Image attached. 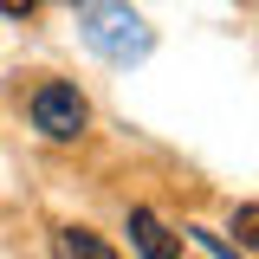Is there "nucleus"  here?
I'll return each mask as SVG.
<instances>
[{
	"label": "nucleus",
	"instance_id": "f257e3e1",
	"mask_svg": "<svg viewBox=\"0 0 259 259\" xmlns=\"http://www.w3.org/2000/svg\"><path fill=\"white\" fill-rule=\"evenodd\" d=\"M71 7H78V32H84V46H91L97 59L143 65L156 52V32L143 26V13L130 0H71Z\"/></svg>",
	"mask_w": 259,
	"mask_h": 259
},
{
	"label": "nucleus",
	"instance_id": "f03ea898",
	"mask_svg": "<svg viewBox=\"0 0 259 259\" xmlns=\"http://www.w3.org/2000/svg\"><path fill=\"white\" fill-rule=\"evenodd\" d=\"M84 97L71 91V84H39L32 91V123L46 130L52 143H71V136H84Z\"/></svg>",
	"mask_w": 259,
	"mask_h": 259
},
{
	"label": "nucleus",
	"instance_id": "7ed1b4c3",
	"mask_svg": "<svg viewBox=\"0 0 259 259\" xmlns=\"http://www.w3.org/2000/svg\"><path fill=\"white\" fill-rule=\"evenodd\" d=\"M130 240H136V253H143V259H175V253H182V240H175L149 207H130Z\"/></svg>",
	"mask_w": 259,
	"mask_h": 259
},
{
	"label": "nucleus",
	"instance_id": "20e7f679",
	"mask_svg": "<svg viewBox=\"0 0 259 259\" xmlns=\"http://www.w3.org/2000/svg\"><path fill=\"white\" fill-rule=\"evenodd\" d=\"M52 259H117V246L97 240L91 227H59L52 233Z\"/></svg>",
	"mask_w": 259,
	"mask_h": 259
},
{
	"label": "nucleus",
	"instance_id": "39448f33",
	"mask_svg": "<svg viewBox=\"0 0 259 259\" xmlns=\"http://www.w3.org/2000/svg\"><path fill=\"white\" fill-rule=\"evenodd\" d=\"M233 240H253V246H259V201L233 207Z\"/></svg>",
	"mask_w": 259,
	"mask_h": 259
},
{
	"label": "nucleus",
	"instance_id": "423d86ee",
	"mask_svg": "<svg viewBox=\"0 0 259 259\" xmlns=\"http://www.w3.org/2000/svg\"><path fill=\"white\" fill-rule=\"evenodd\" d=\"M194 240H201V246H207V253H214V259H240V253H233V246H227V240H221V233H207V227H194Z\"/></svg>",
	"mask_w": 259,
	"mask_h": 259
},
{
	"label": "nucleus",
	"instance_id": "0eeeda50",
	"mask_svg": "<svg viewBox=\"0 0 259 259\" xmlns=\"http://www.w3.org/2000/svg\"><path fill=\"white\" fill-rule=\"evenodd\" d=\"M32 7H39V0H0V13H13V20H26Z\"/></svg>",
	"mask_w": 259,
	"mask_h": 259
}]
</instances>
